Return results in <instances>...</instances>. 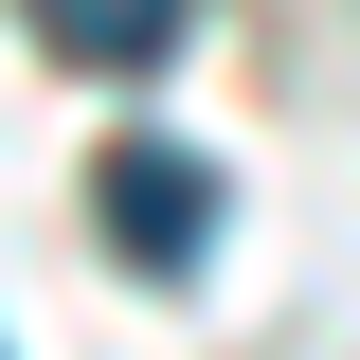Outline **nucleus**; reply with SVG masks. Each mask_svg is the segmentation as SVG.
<instances>
[{"label": "nucleus", "instance_id": "nucleus-1", "mask_svg": "<svg viewBox=\"0 0 360 360\" xmlns=\"http://www.w3.org/2000/svg\"><path fill=\"white\" fill-rule=\"evenodd\" d=\"M90 217H108L127 270H198V252H217V162H198L180 127H127L108 162H90Z\"/></svg>", "mask_w": 360, "mask_h": 360}, {"label": "nucleus", "instance_id": "nucleus-2", "mask_svg": "<svg viewBox=\"0 0 360 360\" xmlns=\"http://www.w3.org/2000/svg\"><path fill=\"white\" fill-rule=\"evenodd\" d=\"M37 37L72 54V72H162V54L198 37V0H37Z\"/></svg>", "mask_w": 360, "mask_h": 360}]
</instances>
